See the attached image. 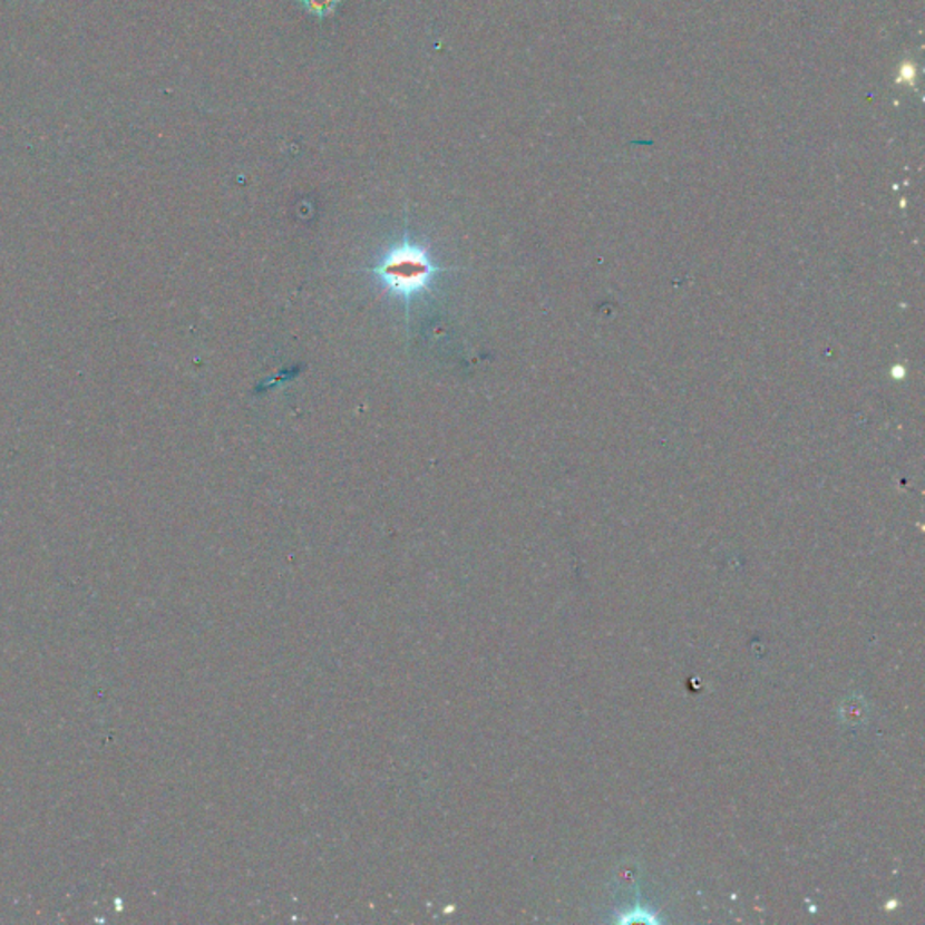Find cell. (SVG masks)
<instances>
[{"mask_svg": "<svg viewBox=\"0 0 925 925\" xmlns=\"http://www.w3.org/2000/svg\"><path fill=\"white\" fill-rule=\"evenodd\" d=\"M438 272L427 250L410 241L392 246L374 267L387 290L406 301L423 293Z\"/></svg>", "mask_w": 925, "mask_h": 925, "instance_id": "1", "label": "cell"}]
</instances>
